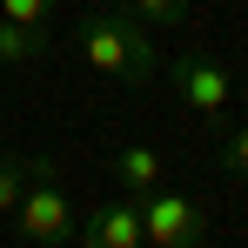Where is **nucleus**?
<instances>
[{
    "label": "nucleus",
    "instance_id": "6",
    "mask_svg": "<svg viewBox=\"0 0 248 248\" xmlns=\"http://www.w3.org/2000/svg\"><path fill=\"white\" fill-rule=\"evenodd\" d=\"M108 168H114V188H121V195H148V188L168 181L161 148H148V141H121V148L108 155Z\"/></svg>",
    "mask_w": 248,
    "mask_h": 248
},
{
    "label": "nucleus",
    "instance_id": "10",
    "mask_svg": "<svg viewBox=\"0 0 248 248\" xmlns=\"http://www.w3.org/2000/svg\"><path fill=\"white\" fill-rule=\"evenodd\" d=\"M215 161H221V174H235V181H248V121L221 134V148H215Z\"/></svg>",
    "mask_w": 248,
    "mask_h": 248
},
{
    "label": "nucleus",
    "instance_id": "11",
    "mask_svg": "<svg viewBox=\"0 0 248 248\" xmlns=\"http://www.w3.org/2000/svg\"><path fill=\"white\" fill-rule=\"evenodd\" d=\"M0 14L20 20V27H47L54 20V0H0Z\"/></svg>",
    "mask_w": 248,
    "mask_h": 248
},
{
    "label": "nucleus",
    "instance_id": "12",
    "mask_svg": "<svg viewBox=\"0 0 248 248\" xmlns=\"http://www.w3.org/2000/svg\"><path fill=\"white\" fill-rule=\"evenodd\" d=\"M235 94H242V101H248V81H235Z\"/></svg>",
    "mask_w": 248,
    "mask_h": 248
},
{
    "label": "nucleus",
    "instance_id": "2",
    "mask_svg": "<svg viewBox=\"0 0 248 248\" xmlns=\"http://www.w3.org/2000/svg\"><path fill=\"white\" fill-rule=\"evenodd\" d=\"M7 215H14V242H27V248H67L74 242V202H67L61 174L27 181L20 202L7 208Z\"/></svg>",
    "mask_w": 248,
    "mask_h": 248
},
{
    "label": "nucleus",
    "instance_id": "8",
    "mask_svg": "<svg viewBox=\"0 0 248 248\" xmlns=\"http://www.w3.org/2000/svg\"><path fill=\"white\" fill-rule=\"evenodd\" d=\"M47 54V27H20L0 14V67H34Z\"/></svg>",
    "mask_w": 248,
    "mask_h": 248
},
{
    "label": "nucleus",
    "instance_id": "1",
    "mask_svg": "<svg viewBox=\"0 0 248 248\" xmlns=\"http://www.w3.org/2000/svg\"><path fill=\"white\" fill-rule=\"evenodd\" d=\"M81 41V67L108 87H148L161 74V47H155V27L134 14V7H108V14H87L74 27Z\"/></svg>",
    "mask_w": 248,
    "mask_h": 248
},
{
    "label": "nucleus",
    "instance_id": "9",
    "mask_svg": "<svg viewBox=\"0 0 248 248\" xmlns=\"http://www.w3.org/2000/svg\"><path fill=\"white\" fill-rule=\"evenodd\" d=\"M127 7H134V14H141V20H148L155 34H181V27H188V7H195V0H127Z\"/></svg>",
    "mask_w": 248,
    "mask_h": 248
},
{
    "label": "nucleus",
    "instance_id": "4",
    "mask_svg": "<svg viewBox=\"0 0 248 248\" xmlns=\"http://www.w3.org/2000/svg\"><path fill=\"white\" fill-rule=\"evenodd\" d=\"M208 235V215L202 202L188 195V188H148L141 195V242H155V248H195Z\"/></svg>",
    "mask_w": 248,
    "mask_h": 248
},
{
    "label": "nucleus",
    "instance_id": "3",
    "mask_svg": "<svg viewBox=\"0 0 248 248\" xmlns=\"http://www.w3.org/2000/svg\"><path fill=\"white\" fill-rule=\"evenodd\" d=\"M168 81H174V94H181V108H195L202 121H221V108L235 101V67L215 54V47H181L174 61H168Z\"/></svg>",
    "mask_w": 248,
    "mask_h": 248
},
{
    "label": "nucleus",
    "instance_id": "5",
    "mask_svg": "<svg viewBox=\"0 0 248 248\" xmlns=\"http://www.w3.org/2000/svg\"><path fill=\"white\" fill-rule=\"evenodd\" d=\"M74 242L81 248H141V195L94 202L87 221H74Z\"/></svg>",
    "mask_w": 248,
    "mask_h": 248
},
{
    "label": "nucleus",
    "instance_id": "7",
    "mask_svg": "<svg viewBox=\"0 0 248 248\" xmlns=\"http://www.w3.org/2000/svg\"><path fill=\"white\" fill-rule=\"evenodd\" d=\"M41 174H61V161L54 155H14V148H0V215L20 202V188L41 181Z\"/></svg>",
    "mask_w": 248,
    "mask_h": 248
}]
</instances>
